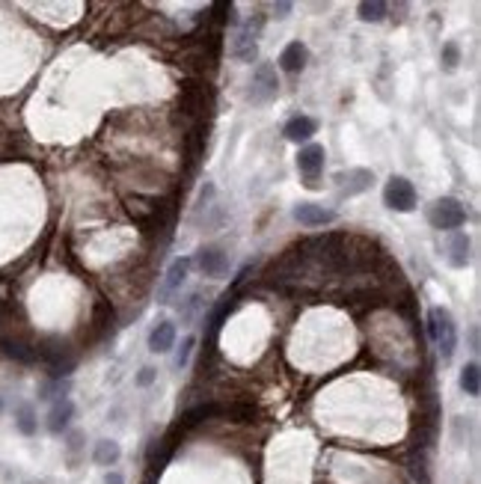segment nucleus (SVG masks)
<instances>
[{"label": "nucleus", "instance_id": "nucleus-1", "mask_svg": "<svg viewBox=\"0 0 481 484\" xmlns=\"http://www.w3.org/2000/svg\"><path fill=\"white\" fill-rule=\"evenodd\" d=\"M428 336L437 345L443 362H452L455 350H458V324H455L449 309L434 306L428 312Z\"/></svg>", "mask_w": 481, "mask_h": 484}, {"label": "nucleus", "instance_id": "nucleus-2", "mask_svg": "<svg viewBox=\"0 0 481 484\" xmlns=\"http://www.w3.org/2000/svg\"><path fill=\"white\" fill-rule=\"evenodd\" d=\"M425 214H428V223L434 226V229H440V232H458V229H463V223H467V205L460 203V199H455V196H440V199H434L428 208H425Z\"/></svg>", "mask_w": 481, "mask_h": 484}, {"label": "nucleus", "instance_id": "nucleus-3", "mask_svg": "<svg viewBox=\"0 0 481 484\" xmlns=\"http://www.w3.org/2000/svg\"><path fill=\"white\" fill-rule=\"evenodd\" d=\"M384 205L389 211H398V214H410L416 211L419 205V193H416V185L404 176H389L387 185H384Z\"/></svg>", "mask_w": 481, "mask_h": 484}, {"label": "nucleus", "instance_id": "nucleus-4", "mask_svg": "<svg viewBox=\"0 0 481 484\" xmlns=\"http://www.w3.org/2000/svg\"><path fill=\"white\" fill-rule=\"evenodd\" d=\"M279 95V75L271 63H261L259 69L253 72V80H250V92H247V102L261 107V104H271L274 98Z\"/></svg>", "mask_w": 481, "mask_h": 484}, {"label": "nucleus", "instance_id": "nucleus-5", "mask_svg": "<svg viewBox=\"0 0 481 484\" xmlns=\"http://www.w3.org/2000/svg\"><path fill=\"white\" fill-rule=\"evenodd\" d=\"M261 24H264L261 15H253V18L247 21L244 27H238L235 39H232V57H238L241 63H253V60H256V54H259L256 39H259Z\"/></svg>", "mask_w": 481, "mask_h": 484}, {"label": "nucleus", "instance_id": "nucleus-6", "mask_svg": "<svg viewBox=\"0 0 481 484\" xmlns=\"http://www.w3.org/2000/svg\"><path fill=\"white\" fill-rule=\"evenodd\" d=\"M324 163H327V149L318 143H306L301 152H297V170L306 178V188H318Z\"/></svg>", "mask_w": 481, "mask_h": 484}, {"label": "nucleus", "instance_id": "nucleus-7", "mask_svg": "<svg viewBox=\"0 0 481 484\" xmlns=\"http://www.w3.org/2000/svg\"><path fill=\"white\" fill-rule=\"evenodd\" d=\"M190 268H193V256H181V259H175V262L170 264L167 276H163V282L158 286V303H167V300H170L181 286H185Z\"/></svg>", "mask_w": 481, "mask_h": 484}, {"label": "nucleus", "instance_id": "nucleus-8", "mask_svg": "<svg viewBox=\"0 0 481 484\" xmlns=\"http://www.w3.org/2000/svg\"><path fill=\"white\" fill-rule=\"evenodd\" d=\"M193 264L199 268V274H205V276H223L226 271H229V253L223 247H202V249H196V256H193Z\"/></svg>", "mask_w": 481, "mask_h": 484}, {"label": "nucleus", "instance_id": "nucleus-9", "mask_svg": "<svg viewBox=\"0 0 481 484\" xmlns=\"http://www.w3.org/2000/svg\"><path fill=\"white\" fill-rule=\"evenodd\" d=\"M36 357L48 362V369H51V377H69L72 369H75V357H72L63 345H57V342L42 345V348L36 350Z\"/></svg>", "mask_w": 481, "mask_h": 484}, {"label": "nucleus", "instance_id": "nucleus-10", "mask_svg": "<svg viewBox=\"0 0 481 484\" xmlns=\"http://www.w3.org/2000/svg\"><path fill=\"white\" fill-rule=\"evenodd\" d=\"M291 214H294V220L301 226H306V229H324V226H330L336 220V211L324 208L318 203H297Z\"/></svg>", "mask_w": 481, "mask_h": 484}, {"label": "nucleus", "instance_id": "nucleus-11", "mask_svg": "<svg viewBox=\"0 0 481 484\" xmlns=\"http://www.w3.org/2000/svg\"><path fill=\"white\" fill-rule=\"evenodd\" d=\"M175 339H178V327H175V321L173 318H163V321H158L152 330H148V350L152 354H170L173 350V345H175Z\"/></svg>", "mask_w": 481, "mask_h": 484}, {"label": "nucleus", "instance_id": "nucleus-12", "mask_svg": "<svg viewBox=\"0 0 481 484\" xmlns=\"http://www.w3.org/2000/svg\"><path fill=\"white\" fill-rule=\"evenodd\" d=\"M315 134H318V119H312L306 113H297L283 125V137L288 143H309Z\"/></svg>", "mask_w": 481, "mask_h": 484}, {"label": "nucleus", "instance_id": "nucleus-13", "mask_svg": "<svg viewBox=\"0 0 481 484\" xmlns=\"http://www.w3.org/2000/svg\"><path fill=\"white\" fill-rule=\"evenodd\" d=\"M72 419H75V402H72V398H60V402H54V404H51V410H48L45 428L60 437V434L69 431Z\"/></svg>", "mask_w": 481, "mask_h": 484}, {"label": "nucleus", "instance_id": "nucleus-14", "mask_svg": "<svg viewBox=\"0 0 481 484\" xmlns=\"http://www.w3.org/2000/svg\"><path fill=\"white\" fill-rule=\"evenodd\" d=\"M374 181V173L372 170H347V173H339L336 176V185H339V193L342 196H357V193H366Z\"/></svg>", "mask_w": 481, "mask_h": 484}, {"label": "nucleus", "instance_id": "nucleus-15", "mask_svg": "<svg viewBox=\"0 0 481 484\" xmlns=\"http://www.w3.org/2000/svg\"><path fill=\"white\" fill-rule=\"evenodd\" d=\"M306 60H309V48L303 42H288L279 54V69L286 75H301L306 69Z\"/></svg>", "mask_w": 481, "mask_h": 484}, {"label": "nucleus", "instance_id": "nucleus-16", "mask_svg": "<svg viewBox=\"0 0 481 484\" xmlns=\"http://www.w3.org/2000/svg\"><path fill=\"white\" fill-rule=\"evenodd\" d=\"M470 262H472V241H470L467 232L458 229L449 238V264L455 271H460V268H467Z\"/></svg>", "mask_w": 481, "mask_h": 484}, {"label": "nucleus", "instance_id": "nucleus-17", "mask_svg": "<svg viewBox=\"0 0 481 484\" xmlns=\"http://www.w3.org/2000/svg\"><path fill=\"white\" fill-rule=\"evenodd\" d=\"M69 392H72L69 377H48L39 383V402H48V404L60 402V398H69Z\"/></svg>", "mask_w": 481, "mask_h": 484}, {"label": "nucleus", "instance_id": "nucleus-18", "mask_svg": "<svg viewBox=\"0 0 481 484\" xmlns=\"http://www.w3.org/2000/svg\"><path fill=\"white\" fill-rule=\"evenodd\" d=\"M119 458H122V448H119V443H116V440H98L92 446V463L104 466V470H110V466L119 463Z\"/></svg>", "mask_w": 481, "mask_h": 484}, {"label": "nucleus", "instance_id": "nucleus-19", "mask_svg": "<svg viewBox=\"0 0 481 484\" xmlns=\"http://www.w3.org/2000/svg\"><path fill=\"white\" fill-rule=\"evenodd\" d=\"M0 354L9 357V360H18V362H33L36 360V350L30 345L18 342V339H0Z\"/></svg>", "mask_w": 481, "mask_h": 484}, {"label": "nucleus", "instance_id": "nucleus-20", "mask_svg": "<svg viewBox=\"0 0 481 484\" xmlns=\"http://www.w3.org/2000/svg\"><path fill=\"white\" fill-rule=\"evenodd\" d=\"M15 428H18V434H24V437H33V434L39 431V416L30 404L15 407Z\"/></svg>", "mask_w": 481, "mask_h": 484}, {"label": "nucleus", "instance_id": "nucleus-21", "mask_svg": "<svg viewBox=\"0 0 481 484\" xmlns=\"http://www.w3.org/2000/svg\"><path fill=\"white\" fill-rule=\"evenodd\" d=\"M387 12H389V6L384 4V0H362V4L357 6V15L366 24H380L387 18Z\"/></svg>", "mask_w": 481, "mask_h": 484}, {"label": "nucleus", "instance_id": "nucleus-22", "mask_svg": "<svg viewBox=\"0 0 481 484\" xmlns=\"http://www.w3.org/2000/svg\"><path fill=\"white\" fill-rule=\"evenodd\" d=\"M460 389L467 392L470 398H475L481 392V369H478V362H467L460 369Z\"/></svg>", "mask_w": 481, "mask_h": 484}, {"label": "nucleus", "instance_id": "nucleus-23", "mask_svg": "<svg viewBox=\"0 0 481 484\" xmlns=\"http://www.w3.org/2000/svg\"><path fill=\"white\" fill-rule=\"evenodd\" d=\"M235 309H238L235 300H223V303L211 312V318H208V339H211V342L220 336V327H223V321H226V315H232Z\"/></svg>", "mask_w": 481, "mask_h": 484}, {"label": "nucleus", "instance_id": "nucleus-24", "mask_svg": "<svg viewBox=\"0 0 481 484\" xmlns=\"http://www.w3.org/2000/svg\"><path fill=\"white\" fill-rule=\"evenodd\" d=\"M193 348H196V336H185V339H181V345H178V350H175V362H173L178 372H181V369H188Z\"/></svg>", "mask_w": 481, "mask_h": 484}, {"label": "nucleus", "instance_id": "nucleus-25", "mask_svg": "<svg viewBox=\"0 0 481 484\" xmlns=\"http://www.w3.org/2000/svg\"><path fill=\"white\" fill-rule=\"evenodd\" d=\"M440 60H443V69H449V72L458 69V65H460V48H458L455 42H445Z\"/></svg>", "mask_w": 481, "mask_h": 484}, {"label": "nucleus", "instance_id": "nucleus-26", "mask_svg": "<svg viewBox=\"0 0 481 484\" xmlns=\"http://www.w3.org/2000/svg\"><path fill=\"white\" fill-rule=\"evenodd\" d=\"M199 297H202V294L193 291V294L185 300V303H178V315H181V321H185V324H190V321H193V312L199 309Z\"/></svg>", "mask_w": 481, "mask_h": 484}, {"label": "nucleus", "instance_id": "nucleus-27", "mask_svg": "<svg viewBox=\"0 0 481 484\" xmlns=\"http://www.w3.org/2000/svg\"><path fill=\"white\" fill-rule=\"evenodd\" d=\"M155 380H158V369H152V365H143V369L137 372V377H134L137 387H152Z\"/></svg>", "mask_w": 481, "mask_h": 484}, {"label": "nucleus", "instance_id": "nucleus-28", "mask_svg": "<svg viewBox=\"0 0 481 484\" xmlns=\"http://www.w3.org/2000/svg\"><path fill=\"white\" fill-rule=\"evenodd\" d=\"M104 484H125V478H122V473H116V470H110V473L104 475Z\"/></svg>", "mask_w": 481, "mask_h": 484}, {"label": "nucleus", "instance_id": "nucleus-29", "mask_svg": "<svg viewBox=\"0 0 481 484\" xmlns=\"http://www.w3.org/2000/svg\"><path fill=\"white\" fill-rule=\"evenodd\" d=\"M288 12H291V4H274V15H279V18L288 15Z\"/></svg>", "mask_w": 481, "mask_h": 484}, {"label": "nucleus", "instance_id": "nucleus-30", "mask_svg": "<svg viewBox=\"0 0 481 484\" xmlns=\"http://www.w3.org/2000/svg\"><path fill=\"white\" fill-rule=\"evenodd\" d=\"M470 345H472V350H478V330H472V336H470Z\"/></svg>", "mask_w": 481, "mask_h": 484}, {"label": "nucleus", "instance_id": "nucleus-31", "mask_svg": "<svg viewBox=\"0 0 481 484\" xmlns=\"http://www.w3.org/2000/svg\"><path fill=\"white\" fill-rule=\"evenodd\" d=\"M0 416H4V398H0Z\"/></svg>", "mask_w": 481, "mask_h": 484}]
</instances>
